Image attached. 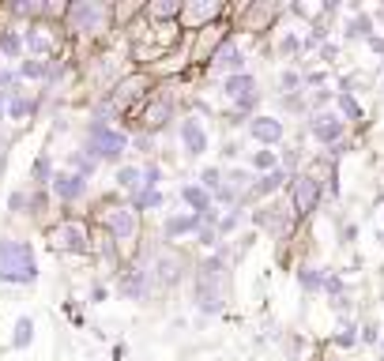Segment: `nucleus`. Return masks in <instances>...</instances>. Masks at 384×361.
I'll return each instance as SVG.
<instances>
[{
    "label": "nucleus",
    "mask_w": 384,
    "mask_h": 361,
    "mask_svg": "<svg viewBox=\"0 0 384 361\" xmlns=\"http://www.w3.org/2000/svg\"><path fill=\"white\" fill-rule=\"evenodd\" d=\"M192 305H196V313H204V316L227 313V305H230V267H227V256H222V252L207 256L204 263H196Z\"/></svg>",
    "instance_id": "f257e3e1"
},
{
    "label": "nucleus",
    "mask_w": 384,
    "mask_h": 361,
    "mask_svg": "<svg viewBox=\"0 0 384 361\" xmlns=\"http://www.w3.org/2000/svg\"><path fill=\"white\" fill-rule=\"evenodd\" d=\"M0 283L34 286L38 283V252L23 237H0Z\"/></svg>",
    "instance_id": "f03ea898"
},
{
    "label": "nucleus",
    "mask_w": 384,
    "mask_h": 361,
    "mask_svg": "<svg viewBox=\"0 0 384 361\" xmlns=\"http://www.w3.org/2000/svg\"><path fill=\"white\" fill-rule=\"evenodd\" d=\"M79 151H87L95 162H110V166H121V158L128 151V132L121 128H113L110 120H102L95 117L87 125V136H83V147Z\"/></svg>",
    "instance_id": "7ed1b4c3"
},
{
    "label": "nucleus",
    "mask_w": 384,
    "mask_h": 361,
    "mask_svg": "<svg viewBox=\"0 0 384 361\" xmlns=\"http://www.w3.org/2000/svg\"><path fill=\"white\" fill-rule=\"evenodd\" d=\"M140 267L151 275V286L155 290H174L185 275H189V260L181 256L174 245H158L155 252L140 260Z\"/></svg>",
    "instance_id": "20e7f679"
},
{
    "label": "nucleus",
    "mask_w": 384,
    "mask_h": 361,
    "mask_svg": "<svg viewBox=\"0 0 384 361\" xmlns=\"http://www.w3.org/2000/svg\"><path fill=\"white\" fill-rule=\"evenodd\" d=\"M64 23H68L72 34L102 38L113 26V8L110 4H98V0H76V4H68V16H64Z\"/></svg>",
    "instance_id": "39448f33"
},
{
    "label": "nucleus",
    "mask_w": 384,
    "mask_h": 361,
    "mask_svg": "<svg viewBox=\"0 0 384 361\" xmlns=\"http://www.w3.org/2000/svg\"><path fill=\"white\" fill-rule=\"evenodd\" d=\"M102 226H105V234L113 237L117 248H132L140 237V211L132 204H117L102 215Z\"/></svg>",
    "instance_id": "423d86ee"
},
{
    "label": "nucleus",
    "mask_w": 384,
    "mask_h": 361,
    "mask_svg": "<svg viewBox=\"0 0 384 361\" xmlns=\"http://www.w3.org/2000/svg\"><path fill=\"white\" fill-rule=\"evenodd\" d=\"M222 98H227L237 113H253L256 105H260V83H256V75H227L222 79Z\"/></svg>",
    "instance_id": "0eeeda50"
},
{
    "label": "nucleus",
    "mask_w": 384,
    "mask_h": 361,
    "mask_svg": "<svg viewBox=\"0 0 384 361\" xmlns=\"http://www.w3.org/2000/svg\"><path fill=\"white\" fill-rule=\"evenodd\" d=\"M46 237H49V245L61 248V252H79V256H87V252H90V230H87V222L64 219V222L53 226Z\"/></svg>",
    "instance_id": "6e6552de"
},
{
    "label": "nucleus",
    "mask_w": 384,
    "mask_h": 361,
    "mask_svg": "<svg viewBox=\"0 0 384 361\" xmlns=\"http://www.w3.org/2000/svg\"><path fill=\"white\" fill-rule=\"evenodd\" d=\"M290 204H294L298 219L313 215L316 204H321V177H313V173H298V177L290 181Z\"/></svg>",
    "instance_id": "1a4fd4ad"
},
{
    "label": "nucleus",
    "mask_w": 384,
    "mask_h": 361,
    "mask_svg": "<svg viewBox=\"0 0 384 361\" xmlns=\"http://www.w3.org/2000/svg\"><path fill=\"white\" fill-rule=\"evenodd\" d=\"M222 16V4H215V0H185L181 8V26L185 31H207V26H215V19Z\"/></svg>",
    "instance_id": "9d476101"
},
{
    "label": "nucleus",
    "mask_w": 384,
    "mask_h": 361,
    "mask_svg": "<svg viewBox=\"0 0 384 361\" xmlns=\"http://www.w3.org/2000/svg\"><path fill=\"white\" fill-rule=\"evenodd\" d=\"M177 136H181V151L189 155V158H204L207 155V147H211V136H207V128H204V120L200 117H181V125H177Z\"/></svg>",
    "instance_id": "9b49d317"
},
{
    "label": "nucleus",
    "mask_w": 384,
    "mask_h": 361,
    "mask_svg": "<svg viewBox=\"0 0 384 361\" xmlns=\"http://www.w3.org/2000/svg\"><path fill=\"white\" fill-rule=\"evenodd\" d=\"M49 189H53V196H57L61 204H76V199L87 196V177H83V173H76V169H57Z\"/></svg>",
    "instance_id": "f8f14e48"
},
{
    "label": "nucleus",
    "mask_w": 384,
    "mask_h": 361,
    "mask_svg": "<svg viewBox=\"0 0 384 361\" xmlns=\"http://www.w3.org/2000/svg\"><path fill=\"white\" fill-rule=\"evenodd\" d=\"M309 132H313V140H316V143L332 147V143H339V140H343V132H347V120H343L339 113H328V110H321V113H313V120H309Z\"/></svg>",
    "instance_id": "ddd939ff"
},
{
    "label": "nucleus",
    "mask_w": 384,
    "mask_h": 361,
    "mask_svg": "<svg viewBox=\"0 0 384 361\" xmlns=\"http://www.w3.org/2000/svg\"><path fill=\"white\" fill-rule=\"evenodd\" d=\"M207 68L211 72H222V79H227V75H242L245 72V53H242V46H237L234 38H227V42L215 49V57H211Z\"/></svg>",
    "instance_id": "4468645a"
},
{
    "label": "nucleus",
    "mask_w": 384,
    "mask_h": 361,
    "mask_svg": "<svg viewBox=\"0 0 384 361\" xmlns=\"http://www.w3.org/2000/svg\"><path fill=\"white\" fill-rule=\"evenodd\" d=\"M170 117H174V98H170V95H155L147 105H143V113H140V128L143 132H158L162 125H170Z\"/></svg>",
    "instance_id": "2eb2a0df"
},
{
    "label": "nucleus",
    "mask_w": 384,
    "mask_h": 361,
    "mask_svg": "<svg viewBox=\"0 0 384 361\" xmlns=\"http://www.w3.org/2000/svg\"><path fill=\"white\" fill-rule=\"evenodd\" d=\"M117 290H121L125 301H143L155 286H151V275L136 263V267H128V271H121V283H117Z\"/></svg>",
    "instance_id": "dca6fc26"
},
{
    "label": "nucleus",
    "mask_w": 384,
    "mask_h": 361,
    "mask_svg": "<svg viewBox=\"0 0 384 361\" xmlns=\"http://www.w3.org/2000/svg\"><path fill=\"white\" fill-rule=\"evenodd\" d=\"M200 230H204V219L192 215V211H185V215H166V219H162V237H166V241L196 237Z\"/></svg>",
    "instance_id": "f3484780"
},
{
    "label": "nucleus",
    "mask_w": 384,
    "mask_h": 361,
    "mask_svg": "<svg viewBox=\"0 0 384 361\" xmlns=\"http://www.w3.org/2000/svg\"><path fill=\"white\" fill-rule=\"evenodd\" d=\"M143 87H151L147 75H132V79H121V83H113V90L105 95V102H110V110H121V105H128L132 98L147 95Z\"/></svg>",
    "instance_id": "a211bd4d"
},
{
    "label": "nucleus",
    "mask_w": 384,
    "mask_h": 361,
    "mask_svg": "<svg viewBox=\"0 0 384 361\" xmlns=\"http://www.w3.org/2000/svg\"><path fill=\"white\" fill-rule=\"evenodd\" d=\"M249 136H253L256 143H264V147H275L286 136V125L279 117H253L249 120Z\"/></svg>",
    "instance_id": "6ab92c4d"
},
{
    "label": "nucleus",
    "mask_w": 384,
    "mask_h": 361,
    "mask_svg": "<svg viewBox=\"0 0 384 361\" xmlns=\"http://www.w3.org/2000/svg\"><path fill=\"white\" fill-rule=\"evenodd\" d=\"M227 42V38L219 34V26H207V31H200V38H196V46H192V61H207L215 57V49Z\"/></svg>",
    "instance_id": "aec40b11"
},
{
    "label": "nucleus",
    "mask_w": 384,
    "mask_h": 361,
    "mask_svg": "<svg viewBox=\"0 0 384 361\" xmlns=\"http://www.w3.org/2000/svg\"><path fill=\"white\" fill-rule=\"evenodd\" d=\"M23 42H26L31 61H46L49 53H53V42H49V34L42 31V26H26V31H23Z\"/></svg>",
    "instance_id": "412c9836"
},
{
    "label": "nucleus",
    "mask_w": 384,
    "mask_h": 361,
    "mask_svg": "<svg viewBox=\"0 0 384 361\" xmlns=\"http://www.w3.org/2000/svg\"><path fill=\"white\" fill-rule=\"evenodd\" d=\"M283 181H294V177H290V173L279 166L275 173H264V177H256V181H253V189H249V196H253V199H264V196L279 192V189H283Z\"/></svg>",
    "instance_id": "4be33fe9"
},
{
    "label": "nucleus",
    "mask_w": 384,
    "mask_h": 361,
    "mask_svg": "<svg viewBox=\"0 0 384 361\" xmlns=\"http://www.w3.org/2000/svg\"><path fill=\"white\" fill-rule=\"evenodd\" d=\"M117 189L136 196L143 189V166H117Z\"/></svg>",
    "instance_id": "5701e85b"
},
{
    "label": "nucleus",
    "mask_w": 384,
    "mask_h": 361,
    "mask_svg": "<svg viewBox=\"0 0 384 361\" xmlns=\"http://www.w3.org/2000/svg\"><path fill=\"white\" fill-rule=\"evenodd\" d=\"M249 166H253V173H275L279 169V155L271 151V147H260V151H253V158H249Z\"/></svg>",
    "instance_id": "b1692460"
},
{
    "label": "nucleus",
    "mask_w": 384,
    "mask_h": 361,
    "mask_svg": "<svg viewBox=\"0 0 384 361\" xmlns=\"http://www.w3.org/2000/svg\"><path fill=\"white\" fill-rule=\"evenodd\" d=\"M34 342V320L31 316H19L16 320V331H11V350H26Z\"/></svg>",
    "instance_id": "393cba45"
},
{
    "label": "nucleus",
    "mask_w": 384,
    "mask_h": 361,
    "mask_svg": "<svg viewBox=\"0 0 384 361\" xmlns=\"http://www.w3.org/2000/svg\"><path fill=\"white\" fill-rule=\"evenodd\" d=\"M298 283H301V290H306V293H316V290L328 286V271H321V267H301Z\"/></svg>",
    "instance_id": "a878e982"
},
{
    "label": "nucleus",
    "mask_w": 384,
    "mask_h": 361,
    "mask_svg": "<svg viewBox=\"0 0 384 361\" xmlns=\"http://www.w3.org/2000/svg\"><path fill=\"white\" fill-rule=\"evenodd\" d=\"M181 0H155V4L147 8V16L155 19V23H162V19H181Z\"/></svg>",
    "instance_id": "bb28decb"
},
{
    "label": "nucleus",
    "mask_w": 384,
    "mask_h": 361,
    "mask_svg": "<svg viewBox=\"0 0 384 361\" xmlns=\"http://www.w3.org/2000/svg\"><path fill=\"white\" fill-rule=\"evenodd\" d=\"M0 53H4L8 61L23 57V53H26V42H23V34H16V31H0Z\"/></svg>",
    "instance_id": "cd10ccee"
},
{
    "label": "nucleus",
    "mask_w": 384,
    "mask_h": 361,
    "mask_svg": "<svg viewBox=\"0 0 384 361\" xmlns=\"http://www.w3.org/2000/svg\"><path fill=\"white\" fill-rule=\"evenodd\" d=\"M132 207H136L140 215H143V211H155V207H162V192H158V189H140L136 196H132Z\"/></svg>",
    "instance_id": "c85d7f7f"
},
{
    "label": "nucleus",
    "mask_w": 384,
    "mask_h": 361,
    "mask_svg": "<svg viewBox=\"0 0 384 361\" xmlns=\"http://www.w3.org/2000/svg\"><path fill=\"white\" fill-rule=\"evenodd\" d=\"M196 181H200V184H204V189H207L211 196H219V192H222V184H227V173H222L219 166H207V169H204Z\"/></svg>",
    "instance_id": "c756f323"
},
{
    "label": "nucleus",
    "mask_w": 384,
    "mask_h": 361,
    "mask_svg": "<svg viewBox=\"0 0 384 361\" xmlns=\"http://www.w3.org/2000/svg\"><path fill=\"white\" fill-rule=\"evenodd\" d=\"M19 75L23 79H49L53 75V64L49 61H23L19 64Z\"/></svg>",
    "instance_id": "7c9ffc66"
},
{
    "label": "nucleus",
    "mask_w": 384,
    "mask_h": 361,
    "mask_svg": "<svg viewBox=\"0 0 384 361\" xmlns=\"http://www.w3.org/2000/svg\"><path fill=\"white\" fill-rule=\"evenodd\" d=\"M347 38H365V42H369V38H373V19H369L365 11H362V16H354L347 23Z\"/></svg>",
    "instance_id": "2f4dec72"
},
{
    "label": "nucleus",
    "mask_w": 384,
    "mask_h": 361,
    "mask_svg": "<svg viewBox=\"0 0 384 361\" xmlns=\"http://www.w3.org/2000/svg\"><path fill=\"white\" fill-rule=\"evenodd\" d=\"M34 184H38V189L53 184V162H49V155H38L34 158Z\"/></svg>",
    "instance_id": "473e14b6"
},
{
    "label": "nucleus",
    "mask_w": 384,
    "mask_h": 361,
    "mask_svg": "<svg viewBox=\"0 0 384 361\" xmlns=\"http://www.w3.org/2000/svg\"><path fill=\"white\" fill-rule=\"evenodd\" d=\"M31 113H34V98H23V95L11 98V105H8V117L11 120H26Z\"/></svg>",
    "instance_id": "72a5a7b5"
},
{
    "label": "nucleus",
    "mask_w": 384,
    "mask_h": 361,
    "mask_svg": "<svg viewBox=\"0 0 384 361\" xmlns=\"http://www.w3.org/2000/svg\"><path fill=\"white\" fill-rule=\"evenodd\" d=\"M339 110H343V117H351V120H362V105L358 102H354V95H351V90H339Z\"/></svg>",
    "instance_id": "f704fd0d"
},
{
    "label": "nucleus",
    "mask_w": 384,
    "mask_h": 361,
    "mask_svg": "<svg viewBox=\"0 0 384 361\" xmlns=\"http://www.w3.org/2000/svg\"><path fill=\"white\" fill-rule=\"evenodd\" d=\"M301 83H306V79H301L294 68L279 72V87H283V95H298V90H301Z\"/></svg>",
    "instance_id": "c9c22d12"
},
{
    "label": "nucleus",
    "mask_w": 384,
    "mask_h": 361,
    "mask_svg": "<svg viewBox=\"0 0 384 361\" xmlns=\"http://www.w3.org/2000/svg\"><path fill=\"white\" fill-rule=\"evenodd\" d=\"M242 219H245V211H242V207H230V215H222V219H219V234H222V237H227V234H234V230H237V222H242Z\"/></svg>",
    "instance_id": "e433bc0d"
},
{
    "label": "nucleus",
    "mask_w": 384,
    "mask_h": 361,
    "mask_svg": "<svg viewBox=\"0 0 384 361\" xmlns=\"http://www.w3.org/2000/svg\"><path fill=\"white\" fill-rule=\"evenodd\" d=\"M219 241H222V234H219V226H204V230L196 234V245H200V248H215Z\"/></svg>",
    "instance_id": "4c0bfd02"
},
{
    "label": "nucleus",
    "mask_w": 384,
    "mask_h": 361,
    "mask_svg": "<svg viewBox=\"0 0 384 361\" xmlns=\"http://www.w3.org/2000/svg\"><path fill=\"white\" fill-rule=\"evenodd\" d=\"M301 49H306V42H301L298 34H283L279 38V53H283V57H286V53L294 57V53H301Z\"/></svg>",
    "instance_id": "58836bf2"
},
{
    "label": "nucleus",
    "mask_w": 384,
    "mask_h": 361,
    "mask_svg": "<svg viewBox=\"0 0 384 361\" xmlns=\"http://www.w3.org/2000/svg\"><path fill=\"white\" fill-rule=\"evenodd\" d=\"M162 184V166H143V189H158Z\"/></svg>",
    "instance_id": "ea45409f"
},
{
    "label": "nucleus",
    "mask_w": 384,
    "mask_h": 361,
    "mask_svg": "<svg viewBox=\"0 0 384 361\" xmlns=\"http://www.w3.org/2000/svg\"><path fill=\"white\" fill-rule=\"evenodd\" d=\"M268 19H271L268 8H249V11H245V23H249V26H264Z\"/></svg>",
    "instance_id": "a19ab883"
},
{
    "label": "nucleus",
    "mask_w": 384,
    "mask_h": 361,
    "mask_svg": "<svg viewBox=\"0 0 384 361\" xmlns=\"http://www.w3.org/2000/svg\"><path fill=\"white\" fill-rule=\"evenodd\" d=\"M354 342H358V335H354V324H347V328L336 335V346H354Z\"/></svg>",
    "instance_id": "79ce46f5"
},
{
    "label": "nucleus",
    "mask_w": 384,
    "mask_h": 361,
    "mask_svg": "<svg viewBox=\"0 0 384 361\" xmlns=\"http://www.w3.org/2000/svg\"><path fill=\"white\" fill-rule=\"evenodd\" d=\"M105 298H110V290H105L102 283H95V286H90V305H102Z\"/></svg>",
    "instance_id": "37998d69"
},
{
    "label": "nucleus",
    "mask_w": 384,
    "mask_h": 361,
    "mask_svg": "<svg viewBox=\"0 0 384 361\" xmlns=\"http://www.w3.org/2000/svg\"><path fill=\"white\" fill-rule=\"evenodd\" d=\"M324 293H332V298H339V293H343V278H339V275H328V286H324Z\"/></svg>",
    "instance_id": "c03bdc74"
},
{
    "label": "nucleus",
    "mask_w": 384,
    "mask_h": 361,
    "mask_svg": "<svg viewBox=\"0 0 384 361\" xmlns=\"http://www.w3.org/2000/svg\"><path fill=\"white\" fill-rule=\"evenodd\" d=\"M362 342H377V324H365L362 328Z\"/></svg>",
    "instance_id": "a18cd8bd"
},
{
    "label": "nucleus",
    "mask_w": 384,
    "mask_h": 361,
    "mask_svg": "<svg viewBox=\"0 0 384 361\" xmlns=\"http://www.w3.org/2000/svg\"><path fill=\"white\" fill-rule=\"evenodd\" d=\"M11 98H16V95H11V90H4V87H0V113H8Z\"/></svg>",
    "instance_id": "49530a36"
},
{
    "label": "nucleus",
    "mask_w": 384,
    "mask_h": 361,
    "mask_svg": "<svg viewBox=\"0 0 384 361\" xmlns=\"http://www.w3.org/2000/svg\"><path fill=\"white\" fill-rule=\"evenodd\" d=\"M369 49H373V53H384V38L373 34V38H369Z\"/></svg>",
    "instance_id": "de8ad7c7"
},
{
    "label": "nucleus",
    "mask_w": 384,
    "mask_h": 361,
    "mask_svg": "<svg viewBox=\"0 0 384 361\" xmlns=\"http://www.w3.org/2000/svg\"><path fill=\"white\" fill-rule=\"evenodd\" d=\"M4 162H8V155H4V151H0V173H4Z\"/></svg>",
    "instance_id": "09e8293b"
},
{
    "label": "nucleus",
    "mask_w": 384,
    "mask_h": 361,
    "mask_svg": "<svg viewBox=\"0 0 384 361\" xmlns=\"http://www.w3.org/2000/svg\"><path fill=\"white\" fill-rule=\"evenodd\" d=\"M380 346H384V339H380Z\"/></svg>",
    "instance_id": "8fccbe9b"
},
{
    "label": "nucleus",
    "mask_w": 384,
    "mask_h": 361,
    "mask_svg": "<svg viewBox=\"0 0 384 361\" xmlns=\"http://www.w3.org/2000/svg\"><path fill=\"white\" fill-rule=\"evenodd\" d=\"M380 64H384V61H380Z\"/></svg>",
    "instance_id": "3c124183"
}]
</instances>
